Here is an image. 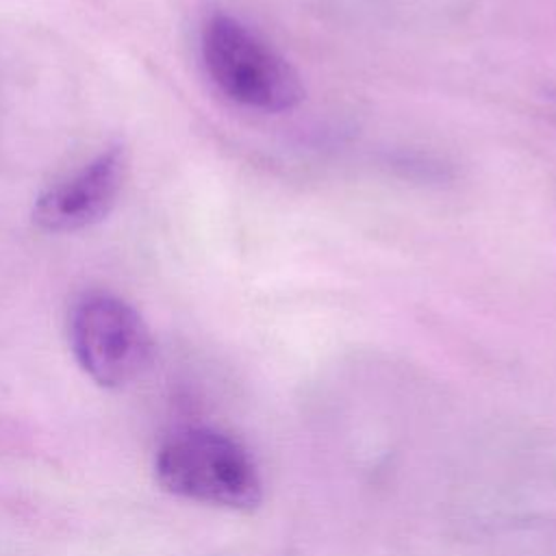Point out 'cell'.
Instances as JSON below:
<instances>
[{"instance_id": "1", "label": "cell", "mask_w": 556, "mask_h": 556, "mask_svg": "<svg viewBox=\"0 0 556 556\" xmlns=\"http://www.w3.org/2000/svg\"><path fill=\"white\" fill-rule=\"evenodd\" d=\"M202 59L217 89L241 106L282 113L295 109L304 98L293 65L228 13H215L206 20Z\"/></svg>"}, {"instance_id": "4", "label": "cell", "mask_w": 556, "mask_h": 556, "mask_svg": "<svg viewBox=\"0 0 556 556\" xmlns=\"http://www.w3.org/2000/svg\"><path fill=\"white\" fill-rule=\"evenodd\" d=\"M124 174L126 156L119 146L100 152L78 174L37 198L35 224L48 232H74L100 222L113 208Z\"/></svg>"}, {"instance_id": "3", "label": "cell", "mask_w": 556, "mask_h": 556, "mask_svg": "<svg viewBox=\"0 0 556 556\" xmlns=\"http://www.w3.org/2000/svg\"><path fill=\"white\" fill-rule=\"evenodd\" d=\"M70 343L83 371L100 387L132 382L150 363L152 339L141 315L113 293L83 295L70 319Z\"/></svg>"}, {"instance_id": "5", "label": "cell", "mask_w": 556, "mask_h": 556, "mask_svg": "<svg viewBox=\"0 0 556 556\" xmlns=\"http://www.w3.org/2000/svg\"><path fill=\"white\" fill-rule=\"evenodd\" d=\"M552 100H556V89H552Z\"/></svg>"}, {"instance_id": "2", "label": "cell", "mask_w": 556, "mask_h": 556, "mask_svg": "<svg viewBox=\"0 0 556 556\" xmlns=\"http://www.w3.org/2000/svg\"><path fill=\"white\" fill-rule=\"evenodd\" d=\"M159 484L185 500L232 510L261 502V478L248 450L213 428L172 434L154 460Z\"/></svg>"}]
</instances>
